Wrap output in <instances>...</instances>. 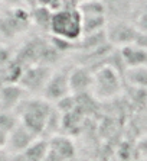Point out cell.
I'll return each instance as SVG.
<instances>
[{"instance_id":"obj_1","label":"cell","mask_w":147,"mask_h":161,"mask_svg":"<svg viewBox=\"0 0 147 161\" xmlns=\"http://www.w3.org/2000/svg\"><path fill=\"white\" fill-rule=\"evenodd\" d=\"M52 109H53L52 103L45 100L42 96H35V97H25L13 110V113L18 118L19 124H22L38 138H42Z\"/></svg>"},{"instance_id":"obj_2","label":"cell","mask_w":147,"mask_h":161,"mask_svg":"<svg viewBox=\"0 0 147 161\" xmlns=\"http://www.w3.org/2000/svg\"><path fill=\"white\" fill-rule=\"evenodd\" d=\"M91 94L97 100H111L123 92V75L108 64L94 70Z\"/></svg>"},{"instance_id":"obj_3","label":"cell","mask_w":147,"mask_h":161,"mask_svg":"<svg viewBox=\"0 0 147 161\" xmlns=\"http://www.w3.org/2000/svg\"><path fill=\"white\" fill-rule=\"evenodd\" d=\"M52 36L77 42L82 36V19L78 9H62L53 13L51 22Z\"/></svg>"},{"instance_id":"obj_4","label":"cell","mask_w":147,"mask_h":161,"mask_svg":"<svg viewBox=\"0 0 147 161\" xmlns=\"http://www.w3.org/2000/svg\"><path fill=\"white\" fill-rule=\"evenodd\" d=\"M53 68L49 65H30L26 67L22 73V77L19 80V86L25 90L26 93L42 94L48 80L51 79Z\"/></svg>"},{"instance_id":"obj_5","label":"cell","mask_w":147,"mask_h":161,"mask_svg":"<svg viewBox=\"0 0 147 161\" xmlns=\"http://www.w3.org/2000/svg\"><path fill=\"white\" fill-rule=\"evenodd\" d=\"M139 31L134 26V23L125 22V20H114L107 23L105 36L114 48H123L127 45L136 44Z\"/></svg>"},{"instance_id":"obj_6","label":"cell","mask_w":147,"mask_h":161,"mask_svg":"<svg viewBox=\"0 0 147 161\" xmlns=\"http://www.w3.org/2000/svg\"><path fill=\"white\" fill-rule=\"evenodd\" d=\"M69 94V70H53L41 96L49 103L56 105L59 100Z\"/></svg>"},{"instance_id":"obj_7","label":"cell","mask_w":147,"mask_h":161,"mask_svg":"<svg viewBox=\"0 0 147 161\" xmlns=\"http://www.w3.org/2000/svg\"><path fill=\"white\" fill-rule=\"evenodd\" d=\"M32 22L30 13L23 8H12L8 13L0 16V34L6 38H13L23 32Z\"/></svg>"},{"instance_id":"obj_8","label":"cell","mask_w":147,"mask_h":161,"mask_svg":"<svg viewBox=\"0 0 147 161\" xmlns=\"http://www.w3.org/2000/svg\"><path fill=\"white\" fill-rule=\"evenodd\" d=\"M38 139L36 135H33L29 129H26L22 124H18L8 134V141H6V150L12 155H18L23 153L26 148H29L35 141Z\"/></svg>"},{"instance_id":"obj_9","label":"cell","mask_w":147,"mask_h":161,"mask_svg":"<svg viewBox=\"0 0 147 161\" xmlns=\"http://www.w3.org/2000/svg\"><path fill=\"white\" fill-rule=\"evenodd\" d=\"M94 73L85 65L77 64L69 70V90L71 94L79 96V94L91 93Z\"/></svg>"},{"instance_id":"obj_10","label":"cell","mask_w":147,"mask_h":161,"mask_svg":"<svg viewBox=\"0 0 147 161\" xmlns=\"http://www.w3.org/2000/svg\"><path fill=\"white\" fill-rule=\"evenodd\" d=\"M49 141V151H52L53 154H56L58 157H61L65 161H71L72 158L77 157V148L74 141L68 136V135H55L52 138L48 139Z\"/></svg>"},{"instance_id":"obj_11","label":"cell","mask_w":147,"mask_h":161,"mask_svg":"<svg viewBox=\"0 0 147 161\" xmlns=\"http://www.w3.org/2000/svg\"><path fill=\"white\" fill-rule=\"evenodd\" d=\"M26 92L19 84H6L0 90V109L12 112L26 97Z\"/></svg>"},{"instance_id":"obj_12","label":"cell","mask_w":147,"mask_h":161,"mask_svg":"<svg viewBox=\"0 0 147 161\" xmlns=\"http://www.w3.org/2000/svg\"><path fill=\"white\" fill-rule=\"evenodd\" d=\"M118 49H120V54H121L125 70L127 68L147 65V49L141 48V47H139L136 44L127 45V47H123V48Z\"/></svg>"},{"instance_id":"obj_13","label":"cell","mask_w":147,"mask_h":161,"mask_svg":"<svg viewBox=\"0 0 147 161\" xmlns=\"http://www.w3.org/2000/svg\"><path fill=\"white\" fill-rule=\"evenodd\" d=\"M49 150V141L46 138H38L23 153L13 155V161H43Z\"/></svg>"},{"instance_id":"obj_14","label":"cell","mask_w":147,"mask_h":161,"mask_svg":"<svg viewBox=\"0 0 147 161\" xmlns=\"http://www.w3.org/2000/svg\"><path fill=\"white\" fill-rule=\"evenodd\" d=\"M124 83L129 87L147 92V65L127 68L124 71Z\"/></svg>"},{"instance_id":"obj_15","label":"cell","mask_w":147,"mask_h":161,"mask_svg":"<svg viewBox=\"0 0 147 161\" xmlns=\"http://www.w3.org/2000/svg\"><path fill=\"white\" fill-rule=\"evenodd\" d=\"M81 16H105L107 6L103 0H82L77 6Z\"/></svg>"},{"instance_id":"obj_16","label":"cell","mask_w":147,"mask_h":161,"mask_svg":"<svg viewBox=\"0 0 147 161\" xmlns=\"http://www.w3.org/2000/svg\"><path fill=\"white\" fill-rule=\"evenodd\" d=\"M81 19H82V36L101 32L107 26V16H81Z\"/></svg>"},{"instance_id":"obj_17","label":"cell","mask_w":147,"mask_h":161,"mask_svg":"<svg viewBox=\"0 0 147 161\" xmlns=\"http://www.w3.org/2000/svg\"><path fill=\"white\" fill-rule=\"evenodd\" d=\"M52 16H53V12H51L48 8H45V6L33 9V12L30 13V19L36 23L38 26L45 31H51Z\"/></svg>"},{"instance_id":"obj_18","label":"cell","mask_w":147,"mask_h":161,"mask_svg":"<svg viewBox=\"0 0 147 161\" xmlns=\"http://www.w3.org/2000/svg\"><path fill=\"white\" fill-rule=\"evenodd\" d=\"M18 124H19V120H18L15 113L0 109V131L9 134Z\"/></svg>"},{"instance_id":"obj_19","label":"cell","mask_w":147,"mask_h":161,"mask_svg":"<svg viewBox=\"0 0 147 161\" xmlns=\"http://www.w3.org/2000/svg\"><path fill=\"white\" fill-rule=\"evenodd\" d=\"M134 26L137 28L139 32L147 34V4H144L141 10L137 13L136 20H134Z\"/></svg>"},{"instance_id":"obj_20","label":"cell","mask_w":147,"mask_h":161,"mask_svg":"<svg viewBox=\"0 0 147 161\" xmlns=\"http://www.w3.org/2000/svg\"><path fill=\"white\" fill-rule=\"evenodd\" d=\"M136 151L140 154V155H143L144 158H147V134L143 135V136H141V138L137 141Z\"/></svg>"},{"instance_id":"obj_21","label":"cell","mask_w":147,"mask_h":161,"mask_svg":"<svg viewBox=\"0 0 147 161\" xmlns=\"http://www.w3.org/2000/svg\"><path fill=\"white\" fill-rule=\"evenodd\" d=\"M136 45H139V47H141V48L147 49V34H144V32H139L137 39H136Z\"/></svg>"},{"instance_id":"obj_22","label":"cell","mask_w":147,"mask_h":161,"mask_svg":"<svg viewBox=\"0 0 147 161\" xmlns=\"http://www.w3.org/2000/svg\"><path fill=\"white\" fill-rule=\"evenodd\" d=\"M6 4H9L10 8H19V4H20V2L22 0H3Z\"/></svg>"},{"instance_id":"obj_23","label":"cell","mask_w":147,"mask_h":161,"mask_svg":"<svg viewBox=\"0 0 147 161\" xmlns=\"http://www.w3.org/2000/svg\"><path fill=\"white\" fill-rule=\"evenodd\" d=\"M71 161H87L85 158H81V157H75V158H72Z\"/></svg>"}]
</instances>
